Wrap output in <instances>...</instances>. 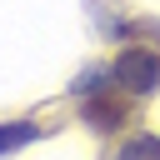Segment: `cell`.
Masks as SVG:
<instances>
[{"label": "cell", "mask_w": 160, "mask_h": 160, "mask_svg": "<svg viewBox=\"0 0 160 160\" xmlns=\"http://www.w3.org/2000/svg\"><path fill=\"white\" fill-rule=\"evenodd\" d=\"M80 120H85L95 135H120V130L135 120V95H125L120 85H100V90L85 95Z\"/></svg>", "instance_id": "1"}, {"label": "cell", "mask_w": 160, "mask_h": 160, "mask_svg": "<svg viewBox=\"0 0 160 160\" xmlns=\"http://www.w3.org/2000/svg\"><path fill=\"white\" fill-rule=\"evenodd\" d=\"M110 75L125 95H150L160 90V50H145V45H130L110 60Z\"/></svg>", "instance_id": "2"}, {"label": "cell", "mask_w": 160, "mask_h": 160, "mask_svg": "<svg viewBox=\"0 0 160 160\" xmlns=\"http://www.w3.org/2000/svg\"><path fill=\"white\" fill-rule=\"evenodd\" d=\"M50 125H40V120H10V125H0V155H10V150H20V145H30L35 135H45Z\"/></svg>", "instance_id": "3"}, {"label": "cell", "mask_w": 160, "mask_h": 160, "mask_svg": "<svg viewBox=\"0 0 160 160\" xmlns=\"http://www.w3.org/2000/svg\"><path fill=\"white\" fill-rule=\"evenodd\" d=\"M115 160H160V135H150V130L125 135L120 150H115Z\"/></svg>", "instance_id": "4"}]
</instances>
